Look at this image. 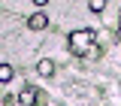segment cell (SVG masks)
<instances>
[{"label": "cell", "instance_id": "6da1fadb", "mask_svg": "<svg viewBox=\"0 0 121 106\" xmlns=\"http://www.w3.org/2000/svg\"><path fill=\"white\" fill-rule=\"evenodd\" d=\"M94 27H85V30H73L70 33V52L73 55H85V52H91L94 49Z\"/></svg>", "mask_w": 121, "mask_h": 106}, {"label": "cell", "instance_id": "7a4b0ae2", "mask_svg": "<svg viewBox=\"0 0 121 106\" xmlns=\"http://www.w3.org/2000/svg\"><path fill=\"white\" fill-rule=\"evenodd\" d=\"M27 27H30V30H45V27H48V18H45V12H33V15L27 18Z\"/></svg>", "mask_w": 121, "mask_h": 106}, {"label": "cell", "instance_id": "3957f363", "mask_svg": "<svg viewBox=\"0 0 121 106\" xmlns=\"http://www.w3.org/2000/svg\"><path fill=\"white\" fill-rule=\"evenodd\" d=\"M36 97H39V94H36L33 88H24L15 100H18V106H33V103H36Z\"/></svg>", "mask_w": 121, "mask_h": 106}, {"label": "cell", "instance_id": "277c9868", "mask_svg": "<svg viewBox=\"0 0 121 106\" xmlns=\"http://www.w3.org/2000/svg\"><path fill=\"white\" fill-rule=\"evenodd\" d=\"M36 73L43 76V79H48V76H55V61H52V58H43L39 64H36Z\"/></svg>", "mask_w": 121, "mask_h": 106}, {"label": "cell", "instance_id": "5b68a950", "mask_svg": "<svg viewBox=\"0 0 121 106\" xmlns=\"http://www.w3.org/2000/svg\"><path fill=\"white\" fill-rule=\"evenodd\" d=\"M12 76H15L12 64H0V82H12Z\"/></svg>", "mask_w": 121, "mask_h": 106}, {"label": "cell", "instance_id": "8992f818", "mask_svg": "<svg viewBox=\"0 0 121 106\" xmlns=\"http://www.w3.org/2000/svg\"><path fill=\"white\" fill-rule=\"evenodd\" d=\"M88 9H91V12H103V9H106V0H91Z\"/></svg>", "mask_w": 121, "mask_h": 106}, {"label": "cell", "instance_id": "52a82bcc", "mask_svg": "<svg viewBox=\"0 0 121 106\" xmlns=\"http://www.w3.org/2000/svg\"><path fill=\"white\" fill-rule=\"evenodd\" d=\"M118 33H121V21H118Z\"/></svg>", "mask_w": 121, "mask_h": 106}]
</instances>
